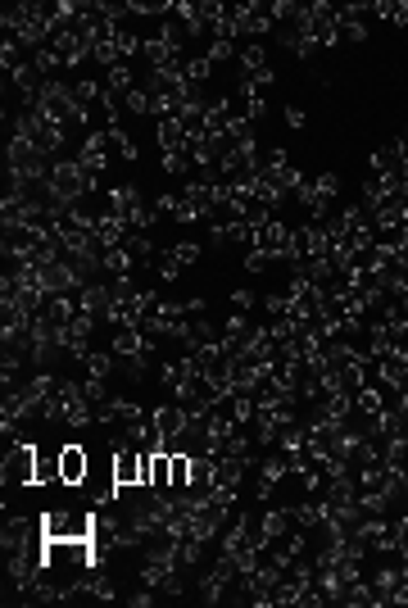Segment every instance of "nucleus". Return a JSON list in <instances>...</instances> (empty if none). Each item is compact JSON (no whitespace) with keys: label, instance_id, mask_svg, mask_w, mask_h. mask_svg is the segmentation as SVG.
I'll return each mask as SVG.
<instances>
[{"label":"nucleus","instance_id":"f257e3e1","mask_svg":"<svg viewBox=\"0 0 408 608\" xmlns=\"http://www.w3.org/2000/svg\"><path fill=\"white\" fill-rule=\"evenodd\" d=\"M41 536H46V540H82V536H96V518H91V513L50 509L46 518H41Z\"/></svg>","mask_w":408,"mask_h":608},{"label":"nucleus","instance_id":"f03ea898","mask_svg":"<svg viewBox=\"0 0 408 608\" xmlns=\"http://www.w3.org/2000/svg\"><path fill=\"white\" fill-rule=\"evenodd\" d=\"M0 477H5V486H37V445H14Z\"/></svg>","mask_w":408,"mask_h":608},{"label":"nucleus","instance_id":"7ed1b4c3","mask_svg":"<svg viewBox=\"0 0 408 608\" xmlns=\"http://www.w3.org/2000/svg\"><path fill=\"white\" fill-rule=\"evenodd\" d=\"M87 472H91V454L82 450V445H64V450H59V481H64V486H82Z\"/></svg>","mask_w":408,"mask_h":608}]
</instances>
